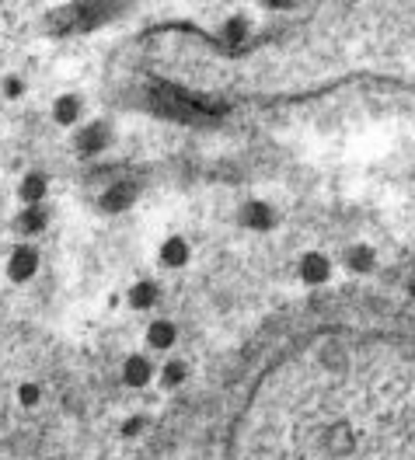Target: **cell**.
<instances>
[{"mask_svg": "<svg viewBox=\"0 0 415 460\" xmlns=\"http://www.w3.org/2000/svg\"><path fill=\"white\" fill-rule=\"evenodd\" d=\"M328 272H332V265H328V258L318 255V251H310V255L300 258V275H304L307 282H325Z\"/></svg>", "mask_w": 415, "mask_h": 460, "instance_id": "obj_1", "label": "cell"}, {"mask_svg": "<svg viewBox=\"0 0 415 460\" xmlns=\"http://www.w3.org/2000/svg\"><path fill=\"white\" fill-rule=\"evenodd\" d=\"M244 223L248 227H255V230H266L269 223H273V213H269V206H262V202H251V206H244Z\"/></svg>", "mask_w": 415, "mask_h": 460, "instance_id": "obj_2", "label": "cell"}, {"mask_svg": "<svg viewBox=\"0 0 415 460\" xmlns=\"http://www.w3.org/2000/svg\"><path fill=\"white\" fill-rule=\"evenodd\" d=\"M345 262H349L352 272H370V269H374V251H370L367 244H356V248L349 251Z\"/></svg>", "mask_w": 415, "mask_h": 460, "instance_id": "obj_3", "label": "cell"}, {"mask_svg": "<svg viewBox=\"0 0 415 460\" xmlns=\"http://www.w3.org/2000/svg\"><path fill=\"white\" fill-rule=\"evenodd\" d=\"M185 258H189V248H185V241H168L164 248H161V262L164 265H185Z\"/></svg>", "mask_w": 415, "mask_h": 460, "instance_id": "obj_4", "label": "cell"}, {"mask_svg": "<svg viewBox=\"0 0 415 460\" xmlns=\"http://www.w3.org/2000/svg\"><path fill=\"white\" fill-rule=\"evenodd\" d=\"M126 380H129V384H147V380H150V363H143L140 356H133V359L126 363Z\"/></svg>", "mask_w": 415, "mask_h": 460, "instance_id": "obj_5", "label": "cell"}, {"mask_svg": "<svg viewBox=\"0 0 415 460\" xmlns=\"http://www.w3.org/2000/svg\"><path fill=\"white\" fill-rule=\"evenodd\" d=\"M129 300H133L136 307H150L153 300H158V286H153V282H140L136 290L129 293Z\"/></svg>", "mask_w": 415, "mask_h": 460, "instance_id": "obj_6", "label": "cell"}, {"mask_svg": "<svg viewBox=\"0 0 415 460\" xmlns=\"http://www.w3.org/2000/svg\"><path fill=\"white\" fill-rule=\"evenodd\" d=\"M150 342L158 345V349H168V345L175 342V328L171 324H153L150 328Z\"/></svg>", "mask_w": 415, "mask_h": 460, "instance_id": "obj_7", "label": "cell"}, {"mask_svg": "<svg viewBox=\"0 0 415 460\" xmlns=\"http://www.w3.org/2000/svg\"><path fill=\"white\" fill-rule=\"evenodd\" d=\"M101 143H105V129H98V126H94V129H87V133L77 140V147H81V150H87V154H91V150H98Z\"/></svg>", "mask_w": 415, "mask_h": 460, "instance_id": "obj_8", "label": "cell"}, {"mask_svg": "<svg viewBox=\"0 0 415 460\" xmlns=\"http://www.w3.org/2000/svg\"><path fill=\"white\" fill-rule=\"evenodd\" d=\"M126 202H129V185H116L112 196L101 199V206H105V209H119V206H126Z\"/></svg>", "mask_w": 415, "mask_h": 460, "instance_id": "obj_9", "label": "cell"}, {"mask_svg": "<svg viewBox=\"0 0 415 460\" xmlns=\"http://www.w3.org/2000/svg\"><path fill=\"white\" fill-rule=\"evenodd\" d=\"M182 377H185V363H178V359H175V363H168V366H164V384H178Z\"/></svg>", "mask_w": 415, "mask_h": 460, "instance_id": "obj_10", "label": "cell"}, {"mask_svg": "<svg viewBox=\"0 0 415 460\" xmlns=\"http://www.w3.org/2000/svg\"><path fill=\"white\" fill-rule=\"evenodd\" d=\"M56 115H60V123H70L74 119V115H77V101H60V108H56Z\"/></svg>", "mask_w": 415, "mask_h": 460, "instance_id": "obj_11", "label": "cell"}, {"mask_svg": "<svg viewBox=\"0 0 415 460\" xmlns=\"http://www.w3.org/2000/svg\"><path fill=\"white\" fill-rule=\"evenodd\" d=\"M241 35H244V21H241V18H234V21L227 25V39H231V42H237Z\"/></svg>", "mask_w": 415, "mask_h": 460, "instance_id": "obj_12", "label": "cell"}]
</instances>
